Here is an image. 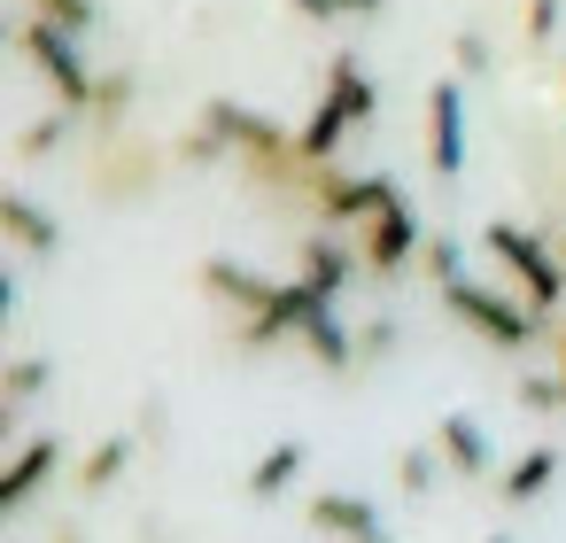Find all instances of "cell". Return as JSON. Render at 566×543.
Here are the masks:
<instances>
[{
  "label": "cell",
  "mask_w": 566,
  "mask_h": 543,
  "mask_svg": "<svg viewBox=\"0 0 566 543\" xmlns=\"http://www.w3.org/2000/svg\"><path fill=\"white\" fill-rule=\"evenodd\" d=\"M373 117H380V86H373V71L342 48V55L326 63L318 109L295 125V156H303V164H334V156H342V140H349L357 125H373Z\"/></svg>",
  "instance_id": "cell-1"
},
{
  "label": "cell",
  "mask_w": 566,
  "mask_h": 543,
  "mask_svg": "<svg viewBox=\"0 0 566 543\" xmlns=\"http://www.w3.org/2000/svg\"><path fill=\"white\" fill-rule=\"evenodd\" d=\"M481 249L512 272L520 303H535L543 319H558V303H566V249H558V241H543V233H535V226H520V218H489Z\"/></svg>",
  "instance_id": "cell-2"
},
{
  "label": "cell",
  "mask_w": 566,
  "mask_h": 543,
  "mask_svg": "<svg viewBox=\"0 0 566 543\" xmlns=\"http://www.w3.org/2000/svg\"><path fill=\"white\" fill-rule=\"evenodd\" d=\"M17 55H24V63L48 79L55 109H78V117H94L102 71L78 55V32H63V24H48V17H24V9H17Z\"/></svg>",
  "instance_id": "cell-3"
},
{
  "label": "cell",
  "mask_w": 566,
  "mask_h": 543,
  "mask_svg": "<svg viewBox=\"0 0 566 543\" xmlns=\"http://www.w3.org/2000/svg\"><path fill=\"white\" fill-rule=\"evenodd\" d=\"M171 164H179V156H171V148H148L140 133H102V140H94V164H86V187H94L102 202L133 210V202H148V195L164 187Z\"/></svg>",
  "instance_id": "cell-4"
},
{
  "label": "cell",
  "mask_w": 566,
  "mask_h": 543,
  "mask_svg": "<svg viewBox=\"0 0 566 543\" xmlns=\"http://www.w3.org/2000/svg\"><path fill=\"white\" fill-rule=\"evenodd\" d=\"M442 311H450L473 342H489V349H504V357L535 349V334H543V311H535V303H512V295H496V288H481V280L442 288Z\"/></svg>",
  "instance_id": "cell-5"
},
{
  "label": "cell",
  "mask_w": 566,
  "mask_h": 543,
  "mask_svg": "<svg viewBox=\"0 0 566 543\" xmlns=\"http://www.w3.org/2000/svg\"><path fill=\"white\" fill-rule=\"evenodd\" d=\"M357 257H365V280H403V264H411V257H427L419 210L403 202V187H396V179L380 187V210L357 226Z\"/></svg>",
  "instance_id": "cell-6"
},
{
  "label": "cell",
  "mask_w": 566,
  "mask_h": 543,
  "mask_svg": "<svg viewBox=\"0 0 566 543\" xmlns=\"http://www.w3.org/2000/svg\"><path fill=\"white\" fill-rule=\"evenodd\" d=\"M63 466H71V442H63V435H32L9 466H0V512H9V520H17V512H32V504H40V489H48V481H63Z\"/></svg>",
  "instance_id": "cell-7"
},
{
  "label": "cell",
  "mask_w": 566,
  "mask_h": 543,
  "mask_svg": "<svg viewBox=\"0 0 566 543\" xmlns=\"http://www.w3.org/2000/svg\"><path fill=\"white\" fill-rule=\"evenodd\" d=\"M427 171L434 179L465 171V79H434L427 86Z\"/></svg>",
  "instance_id": "cell-8"
},
{
  "label": "cell",
  "mask_w": 566,
  "mask_h": 543,
  "mask_svg": "<svg viewBox=\"0 0 566 543\" xmlns=\"http://www.w3.org/2000/svg\"><path fill=\"white\" fill-rule=\"evenodd\" d=\"M365 272V257H357V241H342L334 226H318V233H303V249H295V280L318 295V303H342V288Z\"/></svg>",
  "instance_id": "cell-9"
},
{
  "label": "cell",
  "mask_w": 566,
  "mask_h": 543,
  "mask_svg": "<svg viewBox=\"0 0 566 543\" xmlns=\"http://www.w3.org/2000/svg\"><path fill=\"white\" fill-rule=\"evenodd\" d=\"M311 528L326 535V543H396V528L373 512V497H357V489H311Z\"/></svg>",
  "instance_id": "cell-10"
},
{
  "label": "cell",
  "mask_w": 566,
  "mask_h": 543,
  "mask_svg": "<svg viewBox=\"0 0 566 543\" xmlns=\"http://www.w3.org/2000/svg\"><path fill=\"white\" fill-rule=\"evenodd\" d=\"M434 450H442V466L458 473V481H496V442H489V427L473 419V411H442L434 419Z\"/></svg>",
  "instance_id": "cell-11"
},
{
  "label": "cell",
  "mask_w": 566,
  "mask_h": 543,
  "mask_svg": "<svg viewBox=\"0 0 566 543\" xmlns=\"http://www.w3.org/2000/svg\"><path fill=\"white\" fill-rule=\"evenodd\" d=\"M558 466H566V450H558V442H527L520 458H504V466H496V481H489V489H496V504H504V512H527V504L558 481Z\"/></svg>",
  "instance_id": "cell-12"
},
{
  "label": "cell",
  "mask_w": 566,
  "mask_h": 543,
  "mask_svg": "<svg viewBox=\"0 0 566 543\" xmlns=\"http://www.w3.org/2000/svg\"><path fill=\"white\" fill-rule=\"evenodd\" d=\"M0 233H9V249L24 257V264H48V257H63V218H48L32 195H0Z\"/></svg>",
  "instance_id": "cell-13"
},
{
  "label": "cell",
  "mask_w": 566,
  "mask_h": 543,
  "mask_svg": "<svg viewBox=\"0 0 566 543\" xmlns=\"http://www.w3.org/2000/svg\"><path fill=\"white\" fill-rule=\"evenodd\" d=\"M133 458H140V442H133V435H102V442L71 466V489L94 504V497H109V489H117V473H125Z\"/></svg>",
  "instance_id": "cell-14"
},
{
  "label": "cell",
  "mask_w": 566,
  "mask_h": 543,
  "mask_svg": "<svg viewBox=\"0 0 566 543\" xmlns=\"http://www.w3.org/2000/svg\"><path fill=\"white\" fill-rule=\"evenodd\" d=\"M48 380H55V357H40V349H24V357L0 365V435H17V411H24Z\"/></svg>",
  "instance_id": "cell-15"
},
{
  "label": "cell",
  "mask_w": 566,
  "mask_h": 543,
  "mask_svg": "<svg viewBox=\"0 0 566 543\" xmlns=\"http://www.w3.org/2000/svg\"><path fill=\"white\" fill-rule=\"evenodd\" d=\"M303 466H311V450H303V442H272V450L249 466V481H241V489H249V504H272V497H287V489L303 481Z\"/></svg>",
  "instance_id": "cell-16"
},
{
  "label": "cell",
  "mask_w": 566,
  "mask_h": 543,
  "mask_svg": "<svg viewBox=\"0 0 566 543\" xmlns=\"http://www.w3.org/2000/svg\"><path fill=\"white\" fill-rule=\"evenodd\" d=\"M78 125H86L78 109H48V117H32V125L17 133V164H48L55 148H71V140H78Z\"/></svg>",
  "instance_id": "cell-17"
},
{
  "label": "cell",
  "mask_w": 566,
  "mask_h": 543,
  "mask_svg": "<svg viewBox=\"0 0 566 543\" xmlns=\"http://www.w3.org/2000/svg\"><path fill=\"white\" fill-rule=\"evenodd\" d=\"M133 102H140V71H102V94H94V133H125V117H133Z\"/></svg>",
  "instance_id": "cell-18"
},
{
  "label": "cell",
  "mask_w": 566,
  "mask_h": 543,
  "mask_svg": "<svg viewBox=\"0 0 566 543\" xmlns=\"http://www.w3.org/2000/svg\"><path fill=\"white\" fill-rule=\"evenodd\" d=\"M171 156H179V171H210V164H233L226 133H218V125H202V117H195V125H187V133L171 140Z\"/></svg>",
  "instance_id": "cell-19"
},
{
  "label": "cell",
  "mask_w": 566,
  "mask_h": 543,
  "mask_svg": "<svg viewBox=\"0 0 566 543\" xmlns=\"http://www.w3.org/2000/svg\"><path fill=\"white\" fill-rule=\"evenodd\" d=\"M419 264H427V280H434V288L473 280V272H465V241H458L450 226H434V233H427V257H419Z\"/></svg>",
  "instance_id": "cell-20"
},
{
  "label": "cell",
  "mask_w": 566,
  "mask_h": 543,
  "mask_svg": "<svg viewBox=\"0 0 566 543\" xmlns=\"http://www.w3.org/2000/svg\"><path fill=\"white\" fill-rule=\"evenodd\" d=\"M442 473H450V466H442V450H434V442H411V450L396 458V481H403V497H427Z\"/></svg>",
  "instance_id": "cell-21"
},
{
  "label": "cell",
  "mask_w": 566,
  "mask_h": 543,
  "mask_svg": "<svg viewBox=\"0 0 566 543\" xmlns=\"http://www.w3.org/2000/svg\"><path fill=\"white\" fill-rule=\"evenodd\" d=\"M303 24H357V17H388V0H287Z\"/></svg>",
  "instance_id": "cell-22"
},
{
  "label": "cell",
  "mask_w": 566,
  "mask_h": 543,
  "mask_svg": "<svg viewBox=\"0 0 566 543\" xmlns=\"http://www.w3.org/2000/svg\"><path fill=\"white\" fill-rule=\"evenodd\" d=\"M17 9H24V17H48V24L78 32V40H86V32L102 24V9H94V0H17Z\"/></svg>",
  "instance_id": "cell-23"
},
{
  "label": "cell",
  "mask_w": 566,
  "mask_h": 543,
  "mask_svg": "<svg viewBox=\"0 0 566 543\" xmlns=\"http://www.w3.org/2000/svg\"><path fill=\"white\" fill-rule=\"evenodd\" d=\"M558 24H566V0H520V40H527L535 55L558 40Z\"/></svg>",
  "instance_id": "cell-24"
},
{
  "label": "cell",
  "mask_w": 566,
  "mask_h": 543,
  "mask_svg": "<svg viewBox=\"0 0 566 543\" xmlns=\"http://www.w3.org/2000/svg\"><path fill=\"white\" fill-rule=\"evenodd\" d=\"M396 349H403V326H396V319H365V326H357V357H365V365H388Z\"/></svg>",
  "instance_id": "cell-25"
},
{
  "label": "cell",
  "mask_w": 566,
  "mask_h": 543,
  "mask_svg": "<svg viewBox=\"0 0 566 543\" xmlns=\"http://www.w3.org/2000/svg\"><path fill=\"white\" fill-rule=\"evenodd\" d=\"M520 411H535V419L566 411V380H558V373H527V380H520Z\"/></svg>",
  "instance_id": "cell-26"
},
{
  "label": "cell",
  "mask_w": 566,
  "mask_h": 543,
  "mask_svg": "<svg viewBox=\"0 0 566 543\" xmlns=\"http://www.w3.org/2000/svg\"><path fill=\"white\" fill-rule=\"evenodd\" d=\"M450 63H458V79H489V71H496V55H489V40H481L473 24L450 40Z\"/></svg>",
  "instance_id": "cell-27"
},
{
  "label": "cell",
  "mask_w": 566,
  "mask_h": 543,
  "mask_svg": "<svg viewBox=\"0 0 566 543\" xmlns=\"http://www.w3.org/2000/svg\"><path fill=\"white\" fill-rule=\"evenodd\" d=\"M48 543H86V528H78V520H63V528H55Z\"/></svg>",
  "instance_id": "cell-28"
},
{
  "label": "cell",
  "mask_w": 566,
  "mask_h": 543,
  "mask_svg": "<svg viewBox=\"0 0 566 543\" xmlns=\"http://www.w3.org/2000/svg\"><path fill=\"white\" fill-rule=\"evenodd\" d=\"M558 380H566V326H558Z\"/></svg>",
  "instance_id": "cell-29"
},
{
  "label": "cell",
  "mask_w": 566,
  "mask_h": 543,
  "mask_svg": "<svg viewBox=\"0 0 566 543\" xmlns=\"http://www.w3.org/2000/svg\"><path fill=\"white\" fill-rule=\"evenodd\" d=\"M481 543H512V535H504V528H496V535H481Z\"/></svg>",
  "instance_id": "cell-30"
},
{
  "label": "cell",
  "mask_w": 566,
  "mask_h": 543,
  "mask_svg": "<svg viewBox=\"0 0 566 543\" xmlns=\"http://www.w3.org/2000/svg\"><path fill=\"white\" fill-rule=\"evenodd\" d=\"M558 86H566V71H558Z\"/></svg>",
  "instance_id": "cell-31"
},
{
  "label": "cell",
  "mask_w": 566,
  "mask_h": 543,
  "mask_svg": "<svg viewBox=\"0 0 566 543\" xmlns=\"http://www.w3.org/2000/svg\"><path fill=\"white\" fill-rule=\"evenodd\" d=\"M558 249H566V233H558Z\"/></svg>",
  "instance_id": "cell-32"
}]
</instances>
